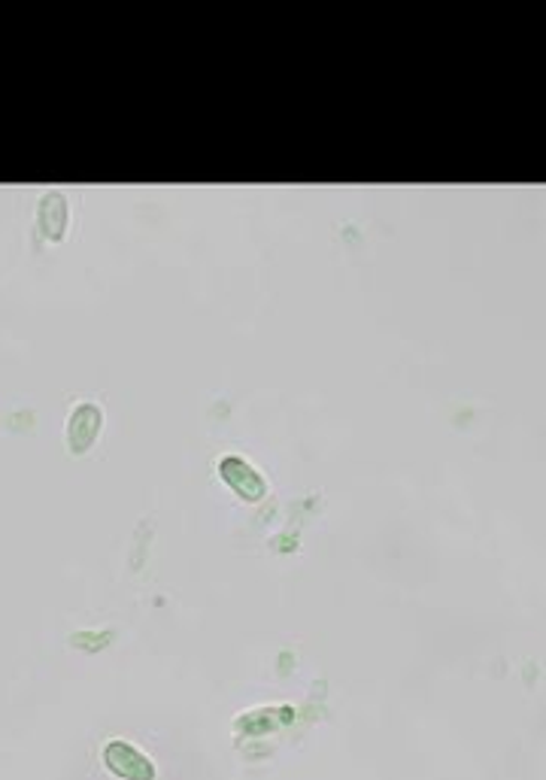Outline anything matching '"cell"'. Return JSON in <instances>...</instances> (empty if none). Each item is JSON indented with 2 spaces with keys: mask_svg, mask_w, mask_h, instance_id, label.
Segmentation results:
<instances>
[{
  "mask_svg": "<svg viewBox=\"0 0 546 780\" xmlns=\"http://www.w3.org/2000/svg\"><path fill=\"white\" fill-rule=\"evenodd\" d=\"M218 481L228 486L231 493L237 495L246 505H255L267 495V481L261 471L255 468L253 462L240 453H228L218 458Z\"/></svg>",
  "mask_w": 546,
  "mask_h": 780,
  "instance_id": "obj_1",
  "label": "cell"
},
{
  "mask_svg": "<svg viewBox=\"0 0 546 780\" xmlns=\"http://www.w3.org/2000/svg\"><path fill=\"white\" fill-rule=\"evenodd\" d=\"M100 762L116 780H156V762L131 741L113 738L100 747Z\"/></svg>",
  "mask_w": 546,
  "mask_h": 780,
  "instance_id": "obj_2",
  "label": "cell"
},
{
  "mask_svg": "<svg viewBox=\"0 0 546 780\" xmlns=\"http://www.w3.org/2000/svg\"><path fill=\"white\" fill-rule=\"evenodd\" d=\"M104 429V410L95 401H76L67 417V429H64V441L73 456H83L92 450V444L97 441V434Z\"/></svg>",
  "mask_w": 546,
  "mask_h": 780,
  "instance_id": "obj_3",
  "label": "cell"
},
{
  "mask_svg": "<svg viewBox=\"0 0 546 780\" xmlns=\"http://www.w3.org/2000/svg\"><path fill=\"white\" fill-rule=\"evenodd\" d=\"M67 222H71V207L67 198L58 189H49L40 201H36V229L46 241L58 243L67 234Z\"/></svg>",
  "mask_w": 546,
  "mask_h": 780,
  "instance_id": "obj_4",
  "label": "cell"
}]
</instances>
